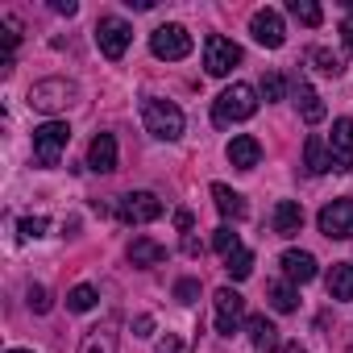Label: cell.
Masks as SVG:
<instances>
[{
	"label": "cell",
	"mask_w": 353,
	"mask_h": 353,
	"mask_svg": "<svg viewBox=\"0 0 353 353\" xmlns=\"http://www.w3.org/2000/svg\"><path fill=\"white\" fill-rule=\"evenodd\" d=\"M258 112V92L250 88V83H233V88H225L221 96H216V104H212V121L225 129V125H233V121H250Z\"/></svg>",
	"instance_id": "cell-1"
},
{
	"label": "cell",
	"mask_w": 353,
	"mask_h": 353,
	"mask_svg": "<svg viewBox=\"0 0 353 353\" xmlns=\"http://www.w3.org/2000/svg\"><path fill=\"white\" fill-rule=\"evenodd\" d=\"M141 125H145L150 137L174 141L183 133V112H179V104H170V100H141Z\"/></svg>",
	"instance_id": "cell-2"
},
{
	"label": "cell",
	"mask_w": 353,
	"mask_h": 353,
	"mask_svg": "<svg viewBox=\"0 0 353 353\" xmlns=\"http://www.w3.org/2000/svg\"><path fill=\"white\" fill-rule=\"evenodd\" d=\"M75 100H79V88L71 79H38L30 88V108H38V112H63Z\"/></svg>",
	"instance_id": "cell-3"
},
{
	"label": "cell",
	"mask_w": 353,
	"mask_h": 353,
	"mask_svg": "<svg viewBox=\"0 0 353 353\" xmlns=\"http://www.w3.org/2000/svg\"><path fill=\"white\" fill-rule=\"evenodd\" d=\"M71 141V125L67 121H46L34 129V162L38 166H59L63 150Z\"/></svg>",
	"instance_id": "cell-4"
},
{
	"label": "cell",
	"mask_w": 353,
	"mask_h": 353,
	"mask_svg": "<svg viewBox=\"0 0 353 353\" xmlns=\"http://www.w3.org/2000/svg\"><path fill=\"white\" fill-rule=\"evenodd\" d=\"M150 50H154V59H166V63H179V59H188L192 54V34L183 30V26H158L154 34H150Z\"/></svg>",
	"instance_id": "cell-5"
},
{
	"label": "cell",
	"mask_w": 353,
	"mask_h": 353,
	"mask_svg": "<svg viewBox=\"0 0 353 353\" xmlns=\"http://www.w3.org/2000/svg\"><path fill=\"white\" fill-rule=\"evenodd\" d=\"M129 42H133V30H129V21H121V17H100V26H96V46H100V54L104 59H125V50H129Z\"/></svg>",
	"instance_id": "cell-6"
},
{
	"label": "cell",
	"mask_w": 353,
	"mask_h": 353,
	"mask_svg": "<svg viewBox=\"0 0 353 353\" xmlns=\"http://www.w3.org/2000/svg\"><path fill=\"white\" fill-rule=\"evenodd\" d=\"M237 63H241V46L237 42H229L221 34L204 38V67H208V75H229Z\"/></svg>",
	"instance_id": "cell-7"
},
{
	"label": "cell",
	"mask_w": 353,
	"mask_h": 353,
	"mask_svg": "<svg viewBox=\"0 0 353 353\" xmlns=\"http://www.w3.org/2000/svg\"><path fill=\"white\" fill-rule=\"evenodd\" d=\"M117 212H121L125 225H150V221L162 216V200L154 192H129V196H121V208Z\"/></svg>",
	"instance_id": "cell-8"
},
{
	"label": "cell",
	"mask_w": 353,
	"mask_h": 353,
	"mask_svg": "<svg viewBox=\"0 0 353 353\" xmlns=\"http://www.w3.org/2000/svg\"><path fill=\"white\" fill-rule=\"evenodd\" d=\"M320 233L332 237V241H341V237L353 233V196H341V200H332V204L320 208Z\"/></svg>",
	"instance_id": "cell-9"
},
{
	"label": "cell",
	"mask_w": 353,
	"mask_h": 353,
	"mask_svg": "<svg viewBox=\"0 0 353 353\" xmlns=\"http://www.w3.org/2000/svg\"><path fill=\"white\" fill-rule=\"evenodd\" d=\"M212 303H216V332L233 336V332L241 328V320H245V299H241L233 287H221V291L212 295Z\"/></svg>",
	"instance_id": "cell-10"
},
{
	"label": "cell",
	"mask_w": 353,
	"mask_h": 353,
	"mask_svg": "<svg viewBox=\"0 0 353 353\" xmlns=\"http://www.w3.org/2000/svg\"><path fill=\"white\" fill-rule=\"evenodd\" d=\"M250 34H254V42H258V46H266V50H279V46H283V38H287L283 17H279L274 9H258V13L250 17Z\"/></svg>",
	"instance_id": "cell-11"
},
{
	"label": "cell",
	"mask_w": 353,
	"mask_h": 353,
	"mask_svg": "<svg viewBox=\"0 0 353 353\" xmlns=\"http://www.w3.org/2000/svg\"><path fill=\"white\" fill-rule=\"evenodd\" d=\"M328 154H332V170H353V121H349V117L332 121Z\"/></svg>",
	"instance_id": "cell-12"
},
{
	"label": "cell",
	"mask_w": 353,
	"mask_h": 353,
	"mask_svg": "<svg viewBox=\"0 0 353 353\" xmlns=\"http://www.w3.org/2000/svg\"><path fill=\"white\" fill-rule=\"evenodd\" d=\"M88 166L96 174H112L117 170V137L112 133H96L88 145Z\"/></svg>",
	"instance_id": "cell-13"
},
{
	"label": "cell",
	"mask_w": 353,
	"mask_h": 353,
	"mask_svg": "<svg viewBox=\"0 0 353 353\" xmlns=\"http://www.w3.org/2000/svg\"><path fill=\"white\" fill-rule=\"evenodd\" d=\"M279 266H283V274H287L291 283H312V279H316V258H312L307 250H287V254L279 258Z\"/></svg>",
	"instance_id": "cell-14"
},
{
	"label": "cell",
	"mask_w": 353,
	"mask_h": 353,
	"mask_svg": "<svg viewBox=\"0 0 353 353\" xmlns=\"http://www.w3.org/2000/svg\"><path fill=\"white\" fill-rule=\"evenodd\" d=\"M79 353H117V316H108L104 324H96V328L83 336Z\"/></svg>",
	"instance_id": "cell-15"
},
{
	"label": "cell",
	"mask_w": 353,
	"mask_h": 353,
	"mask_svg": "<svg viewBox=\"0 0 353 353\" xmlns=\"http://www.w3.org/2000/svg\"><path fill=\"white\" fill-rule=\"evenodd\" d=\"M258 158H262L258 137L241 133V137H233V141H229V162H233L237 170H254V166H258Z\"/></svg>",
	"instance_id": "cell-16"
},
{
	"label": "cell",
	"mask_w": 353,
	"mask_h": 353,
	"mask_svg": "<svg viewBox=\"0 0 353 353\" xmlns=\"http://www.w3.org/2000/svg\"><path fill=\"white\" fill-rule=\"evenodd\" d=\"M303 229V208L295 200H279L274 204V233L279 237H295Z\"/></svg>",
	"instance_id": "cell-17"
},
{
	"label": "cell",
	"mask_w": 353,
	"mask_h": 353,
	"mask_svg": "<svg viewBox=\"0 0 353 353\" xmlns=\"http://www.w3.org/2000/svg\"><path fill=\"white\" fill-rule=\"evenodd\" d=\"M295 104H299V117H303L307 125H320V121H324V100L316 96L312 83H303V79L295 83Z\"/></svg>",
	"instance_id": "cell-18"
},
{
	"label": "cell",
	"mask_w": 353,
	"mask_h": 353,
	"mask_svg": "<svg viewBox=\"0 0 353 353\" xmlns=\"http://www.w3.org/2000/svg\"><path fill=\"white\" fill-rule=\"evenodd\" d=\"M245 328H250V341H254L258 353H274V349H279V328H274L266 316H250Z\"/></svg>",
	"instance_id": "cell-19"
},
{
	"label": "cell",
	"mask_w": 353,
	"mask_h": 353,
	"mask_svg": "<svg viewBox=\"0 0 353 353\" xmlns=\"http://www.w3.org/2000/svg\"><path fill=\"white\" fill-rule=\"evenodd\" d=\"M129 262H133V266H158V262H166V245H158V241H150V237H133Z\"/></svg>",
	"instance_id": "cell-20"
},
{
	"label": "cell",
	"mask_w": 353,
	"mask_h": 353,
	"mask_svg": "<svg viewBox=\"0 0 353 353\" xmlns=\"http://www.w3.org/2000/svg\"><path fill=\"white\" fill-rule=\"evenodd\" d=\"M328 295L341 299V303L353 299V262H336V266L328 270Z\"/></svg>",
	"instance_id": "cell-21"
},
{
	"label": "cell",
	"mask_w": 353,
	"mask_h": 353,
	"mask_svg": "<svg viewBox=\"0 0 353 353\" xmlns=\"http://www.w3.org/2000/svg\"><path fill=\"white\" fill-rule=\"evenodd\" d=\"M303 166H307L312 174H324V170H332V154L324 150V141H320L316 133L303 141Z\"/></svg>",
	"instance_id": "cell-22"
},
{
	"label": "cell",
	"mask_w": 353,
	"mask_h": 353,
	"mask_svg": "<svg viewBox=\"0 0 353 353\" xmlns=\"http://www.w3.org/2000/svg\"><path fill=\"white\" fill-rule=\"evenodd\" d=\"M212 200H216V208L225 212V216H233V221H245V200L233 192V188H225V183H212Z\"/></svg>",
	"instance_id": "cell-23"
},
{
	"label": "cell",
	"mask_w": 353,
	"mask_h": 353,
	"mask_svg": "<svg viewBox=\"0 0 353 353\" xmlns=\"http://www.w3.org/2000/svg\"><path fill=\"white\" fill-rule=\"evenodd\" d=\"M266 299H270V307L274 312H295V303H299V295H295V287L291 283H266Z\"/></svg>",
	"instance_id": "cell-24"
},
{
	"label": "cell",
	"mask_w": 353,
	"mask_h": 353,
	"mask_svg": "<svg viewBox=\"0 0 353 353\" xmlns=\"http://www.w3.org/2000/svg\"><path fill=\"white\" fill-rule=\"evenodd\" d=\"M225 270H229V279H237V283H241V279H250V274H254V254H250L245 245H241V250H233V254L225 258Z\"/></svg>",
	"instance_id": "cell-25"
},
{
	"label": "cell",
	"mask_w": 353,
	"mask_h": 353,
	"mask_svg": "<svg viewBox=\"0 0 353 353\" xmlns=\"http://www.w3.org/2000/svg\"><path fill=\"white\" fill-rule=\"evenodd\" d=\"M291 17H295V21H303L307 30H316V26L324 21L320 5H312V0H291Z\"/></svg>",
	"instance_id": "cell-26"
},
{
	"label": "cell",
	"mask_w": 353,
	"mask_h": 353,
	"mask_svg": "<svg viewBox=\"0 0 353 353\" xmlns=\"http://www.w3.org/2000/svg\"><path fill=\"white\" fill-rule=\"evenodd\" d=\"M67 307H71V312H92V307H96V287H88V283L71 287V295H67Z\"/></svg>",
	"instance_id": "cell-27"
},
{
	"label": "cell",
	"mask_w": 353,
	"mask_h": 353,
	"mask_svg": "<svg viewBox=\"0 0 353 353\" xmlns=\"http://www.w3.org/2000/svg\"><path fill=\"white\" fill-rule=\"evenodd\" d=\"M212 245H216V254H225V258H229L233 250H241V237H237L229 225H221V229L212 233Z\"/></svg>",
	"instance_id": "cell-28"
},
{
	"label": "cell",
	"mask_w": 353,
	"mask_h": 353,
	"mask_svg": "<svg viewBox=\"0 0 353 353\" xmlns=\"http://www.w3.org/2000/svg\"><path fill=\"white\" fill-rule=\"evenodd\" d=\"M312 63H316V71H324V75H341V59L336 54H328V50H312Z\"/></svg>",
	"instance_id": "cell-29"
},
{
	"label": "cell",
	"mask_w": 353,
	"mask_h": 353,
	"mask_svg": "<svg viewBox=\"0 0 353 353\" xmlns=\"http://www.w3.org/2000/svg\"><path fill=\"white\" fill-rule=\"evenodd\" d=\"M174 299H179V303H196L200 299V283L196 279H179V283H174Z\"/></svg>",
	"instance_id": "cell-30"
},
{
	"label": "cell",
	"mask_w": 353,
	"mask_h": 353,
	"mask_svg": "<svg viewBox=\"0 0 353 353\" xmlns=\"http://www.w3.org/2000/svg\"><path fill=\"white\" fill-rule=\"evenodd\" d=\"M17 229H21V237H26V241H34V237H42V233H46V216H26Z\"/></svg>",
	"instance_id": "cell-31"
},
{
	"label": "cell",
	"mask_w": 353,
	"mask_h": 353,
	"mask_svg": "<svg viewBox=\"0 0 353 353\" xmlns=\"http://www.w3.org/2000/svg\"><path fill=\"white\" fill-rule=\"evenodd\" d=\"M154 353H188V341H183V336H174V332H166V336L158 341Z\"/></svg>",
	"instance_id": "cell-32"
},
{
	"label": "cell",
	"mask_w": 353,
	"mask_h": 353,
	"mask_svg": "<svg viewBox=\"0 0 353 353\" xmlns=\"http://www.w3.org/2000/svg\"><path fill=\"white\" fill-rule=\"evenodd\" d=\"M262 96L266 100H283V75H262Z\"/></svg>",
	"instance_id": "cell-33"
},
{
	"label": "cell",
	"mask_w": 353,
	"mask_h": 353,
	"mask_svg": "<svg viewBox=\"0 0 353 353\" xmlns=\"http://www.w3.org/2000/svg\"><path fill=\"white\" fill-rule=\"evenodd\" d=\"M30 307H34V312H50V295H46V287H30Z\"/></svg>",
	"instance_id": "cell-34"
},
{
	"label": "cell",
	"mask_w": 353,
	"mask_h": 353,
	"mask_svg": "<svg viewBox=\"0 0 353 353\" xmlns=\"http://www.w3.org/2000/svg\"><path fill=\"white\" fill-rule=\"evenodd\" d=\"M349 9H353V5H349ZM341 38H345V50H353V13L341 21Z\"/></svg>",
	"instance_id": "cell-35"
},
{
	"label": "cell",
	"mask_w": 353,
	"mask_h": 353,
	"mask_svg": "<svg viewBox=\"0 0 353 353\" xmlns=\"http://www.w3.org/2000/svg\"><path fill=\"white\" fill-rule=\"evenodd\" d=\"M133 328H137V336H150V332H154V316H137Z\"/></svg>",
	"instance_id": "cell-36"
},
{
	"label": "cell",
	"mask_w": 353,
	"mask_h": 353,
	"mask_svg": "<svg viewBox=\"0 0 353 353\" xmlns=\"http://www.w3.org/2000/svg\"><path fill=\"white\" fill-rule=\"evenodd\" d=\"M183 250H188V254H192V258H196V254H204V245H200V241H196V237H192V233H188V237H183Z\"/></svg>",
	"instance_id": "cell-37"
},
{
	"label": "cell",
	"mask_w": 353,
	"mask_h": 353,
	"mask_svg": "<svg viewBox=\"0 0 353 353\" xmlns=\"http://www.w3.org/2000/svg\"><path fill=\"white\" fill-rule=\"evenodd\" d=\"M75 9H79V5H75V0H54V13H67V17H71Z\"/></svg>",
	"instance_id": "cell-38"
},
{
	"label": "cell",
	"mask_w": 353,
	"mask_h": 353,
	"mask_svg": "<svg viewBox=\"0 0 353 353\" xmlns=\"http://www.w3.org/2000/svg\"><path fill=\"white\" fill-rule=\"evenodd\" d=\"M174 225H179V229H192V212H174Z\"/></svg>",
	"instance_id": "cell-39"
},
{
	"label": "cell",
	"mask_w": 353,
	"mask_h": 353,
	"mask_svg": "<svg viewBox=\"0 0 353 353\" xmlns=\"http://www.w3.org/2000/svg\"><path fill=\"white\" fill-rule=\"evenodd\" d=\"M283 353H307V349H303L299 341H291V345H283Z\"/></svg>",
	"instance_id": "cell-40"
},
{
	"label": "cell",
	"mask_w": 353,
	"mask_h": 353,
	"mask_svg": "<svg viewBox=\"0 0 353 353\" xmlns=\"http://www.w3.org/2000/svg\"><path fill=\"white\" fill-rule=\"evenodd\" d=\"M5 353H30V349H5Z\"/></svg>",
	"instance_id": "cell-41"
}]
</instances>
